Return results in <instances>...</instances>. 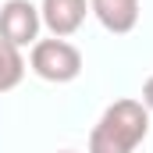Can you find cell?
I'll use <instances>...</instances> for the list:
<instances>
[{"label":"cell","instance_id":"obj_1","mask_svg":"<svg viewBox=\"0 0 153 153\" xmlns=\"http://www.w3.org/2000/svg\"><path fill=\"white\" fill-rule=\"evenodd\" d=\"M146 132L150 111L139 100H117L100 114L96 128L89 132V153H135Z\"/></svg>","mask_w":153,"mask_h":153},{"label":"cell","instance_id":"obj_2","mask_svg":"<svg viewBox=\"0 0 153 153\" xmlns=\"http://www.w3.org/2000/svg\"><path fill=\"white\" fill-rule=\"evenodd\" d=\"M29 64L46 82H71L82 71V53H78V46H71L68 39L50 36V39H36L32 43Z\"/></svg>","mask_w":153,"mask_h":153},{"label":"cell","instance_id":"obj_3","mask_svg":"<svg viewBox=\"0 0 153 153\" xmlns=\"http://www.w3.org/2000/svg\"><path fill=\"white\" fill-rule=\"evenodd\" d=\"M39 7L32 0H4L0 4V39L11 46H32L39 36Z\"/></svg>","mask_w":153,"mask_h":153},{"label":"cell","instance_id":"obj_4","mask_svg":"<svg viewBox=\"0 0 153 153\" xmlns=\"http://www.w3.org/2000/svg\"><path fill=\"white\" fill-rule=\"evenodd\" d=\"M85 11H89L85 0H43V4H39L43 25H46L57 39H68L71 32H78L82 22H85Z\"/></svg>","mask_w":153,"mask_h":153},{"label":"cell","instance_id":"obj_5","mask_svg":"<svg viewBox=\"0 0 153 153\" xmlns=\"http://www.w3.org/2000/svg\"><path fill=\"white\" fill-rule=\"evenodd\" d=\"M89 11L114 36H125L139 25V0H89Z\"/></svg>","mask_w":153,"mask_h":153},{"label":"cell","instance_id":"obj_6","mask_svg":"<svg viewBox=\"0 0 153 153\" xmlns=\"http://www.w3.org/2000/svg\"><path fill=\"white\" fill-rule=\"evenodd\" d=\"M22 78H25V57H22V50L0 39V93L14 89Z\"/></svg>","mask_w":153,"mask_h":153},{"label":"cell","instance_id":"obj_7","mask_svg":"<svg viewBox=\"0 0 153 153\" xmlns=\"http://www.w3.org/2000/svg\"><path fill=\"white\" fill-rule=\"evenodd\" d=\"M139 103H143L146 111H153V75L143 82V100H139Z\"/></svg>","mask_w":153,"mask_h":153},{"label":"cell","instance_id":"obj_8","mask_svg":"<svg viewBox=\"0 0 153 153\" xmlns=\"http://www.w3.org/2000/svg\"><path fill=\"white\" fill-rule=\"evenodd\" d=\"M61 153H75V150H61Z\"/></svg>","mask_w":153,"mask_h":153}]
</instances>
